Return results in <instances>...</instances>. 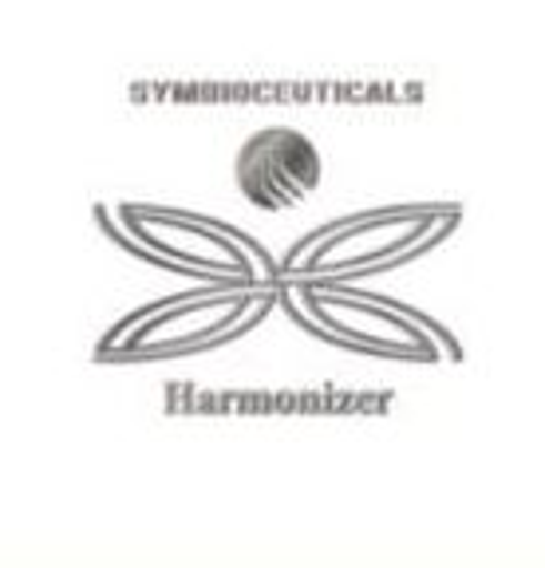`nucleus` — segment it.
I'll return each instance as SVG.
<instances>
[{
	"instance_id": "obj_1",
	"label": "nucleus",
	"mask_w": 545,
	"mask_h": 568,
	"mask_svg": "<svg viewBox=\"0 0 545 568\" xmlns=\"http://www.w3.org/2000/svg\"><path fill=\"white\" fill-rule=\"evenodd\" d=\"M316 178H321L316 146L296 131L281 126L261 131L238 154V186L261 210H289L304 202L316 190Z\"/></svg>"
}]
</instances>
